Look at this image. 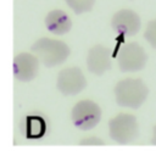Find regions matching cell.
I'll use <instances>...</instances> for the list:
<instances>
[{
  "instance_id": "cell-1",
  "label": "cell",
  "mask_w": 156,
  "mask_h": 156,
  "mask_svg": "<svg viewBox=\"0 0 156 156\" xmlns=\"http://www.w3.org/2000/svg\"><path fill=\"white\" fill-rule=\"evenodd\" d=\"M116 102L122 107L139 108L149 95V88L139 78H126L115 85Z\"/></svg>"
},
{
  "instance_id": "cell-2",
  "label": "cell",
  "mask_w": 156,
  "mask_h": 156,
  "mask_svg": "<svg viewBox=\"0 0 156 156\" xmlns=\"http://www.w3.org/2000/svg\"><path fill=\"white\" fill-rule=\"evenodd\" d=\"M32 51L46 66L52 67L63 63L69 56V46L61 40L40 38L32 45Z\"/></svg>"
},
{
  "instance_id": "cell-3",
  "label": "cell",
  "mask_w": 156,
  "mask_h": 156,
  "mask_svg": "<svg viewBox=\"0 0 156 156\" xmlns=\"http://www.w3.org/2000/svg\"><path fill=\"white\" fill-rule=\"evenodd\" d=\"M108 134L118 144H129L139 134V124L134 115L121 112L108 121Z\"/></svg>"
},
{
  "instance_id": "cell-4",
  "label": "cell",
  "mask_w": 156,
  "mask_h": 156,
  "mask_svg": "<svg viewBox=\"0 0 156 156\" xmlns=\"http://www.w3.org/2000/svg\"><path fill=\"white\" fill-rule=\"evenodd\" d=\"M71 117L78 129L90 130L100 122L101 108L93 100H80L73 106Z\"/></svg>"
},
{
  "instance_id": "cell-5",
  "label": "cell",
  "mask_w": 156,
  "mask_h": 156,
  "mask_svg": "<svg viewBox=\"0 0 156 156\" xmlns=\"http://www.w3.org/2000/svg\"><path fill=\"white\" fill-rule=\"evenodd\" d=\"M118 66L122 72H136L144 68L147 55L141 45L135 41L124 44L117 55Z\"/></svg>"
},
{
  "instance_id": "cell-6",
  "label": "cell",
  "mask_w": 156,
  "mask_h": 156,
  "mask_svg": "<svg viewBox=\"0 0 156 156\" xmlns=\"http://www.w3.org/2000/svg\"><path fill=\"white\" fill-rule=\"evenodd\" d=\"M56 87L63 95H76L87 87V79L78 67H67L57 74Z\"/></svg>"
},
{
  "instance_id": "cell-7",
  "label": "cell",
  "mask_w": 156,
  "mask_h": 156,
  "mask_svg": "<svg viewBox=\"0 0 156 156\" xmlns=\"http://www.w3.org/2000/svg\"><path fill=\"white\" fill-rule=\"evenodd\" d=\"M111 26L117 34L124 37H132L140 30L141 21L139 15L133 10L122 9L113 15L111 20Z\"/></svg>"
},
{
  "instance_id": "cell-8",
  "label": "cell",
  "mask_w": 156,
  "mask_h": 156,
  "mask_svg": "<svg viewBox=\"0 0 156 156\" xmlns=\"http://www.w3.org/2000/svg\"><path fill=\"white\" fill-rule=\"evenodd\" d=\"M39 69L38 56L29 52H20L13 58V76L20 82H29L35 78Z\"/></svg>"
},
{
  "instance_id": "cell-9",
  "label": "cell",
  "mask_w": 156,
  "mask_h": 156,
  "mask_svg": "<svg viewBox=\"0 0 156 156\" xmlns=\"http://www.w3.org/2000/svg\"><path fill=\"white\" fill-rule=\"evenodd\" d=\"M87 67L89 72L96 76L104 74L111 68V55L106 46L101 44L94 45L87 56Z\"/></svg>"
},
{
  "instance_id": "cell-10",
  "label": "cell",
  "mask_w": 156,
  "mask_h": 156,
  "mask_svg": "<svg viewBox=\"0 0 156 156\" xmlns=\"http://www.w3.org/2000/svg\"><path fill=\"white\" fill-rule=\"evenodd\" d=\"M45 26L49 32L56 35L66 34L72 28L71 17L62 10H52L45 17Z\"/></svg>"
},
{
  "instance_id": "cell-11",
  "label": "cell",
  "mask_w": 156,
  "mask_h": 156,
  "mask_svg": "<svg viewBox=\"0 0 156 156\" xmlns=\"http://www.w3.org/2000/svg\"><path fill=\"white\" fill-rule=\"evenodd\" d=\"M65 1L77 15L90 11L95 4V0H65Z\"/></svg>"
},
{
  "instance_id": "cell-12",
  "label": "cell",
  "mask_w": 156,
  "mask_h": 156,
  "mask_svg": "<svg viewBox=\"0 0 156 156\" xmlns=\"http://www.w3.org/2000/svg\"><path fill=\"white\" fill-rule=\"evenodd\" d=\"M144 38L154 49H156V18L151 20L146 24V28L144 32Z\"/></svg>"
},
{
  "instance_id": "cell-13",
  "label": "cell",
  "mask_w": 156,
  "mask_h": 156,
  "mask_svg": "<svg viewBox=\"0 0 156 156\" xmlns=\"http://www.w3.org/2000/svg\"><path fill=\"white\" fill-rule=\"evenodd\" d=\"M80 145H104V140L99 139L98 136H88L79 141Z\"/></svg>"
},
{
  "instance_id": "cell-14",
  "label": "cell",
  "mask_w": 156,
  "mask_h": 156,
  "mask_svg": "<svg viewBox=\"0 0 156 156\" xmlns=\"http://www.w3.org/2000/svg\"><path fill=\"white\" fill-rule=\"evenodd\" d=\"M151 143L154 144V145H156V126L154 127V129H152V138H151Z\"/></svg>"
}]
</instances>
